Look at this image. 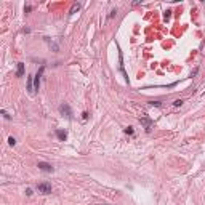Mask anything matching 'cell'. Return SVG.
Returning <instances> with one entry per match:
<instances>
[{"instance_id": "1", "label": "cell", "mask_w": 205, "mask_h": 205, "mask_svg": "<svg viewBox=\"0 0 205 205\" xmlns=\"http://www.w3.org/2000/svg\"><path fill=\"white\" fill-rule=\"evenodd\" d=\"M59 114H61L63 117H66L67 120H72V119H74V117H72V109H71L69 104H66V102H63V104L59 106Z\"/></svg>"}, {"instance_id": "2", "label": "cell", "mask_w": 205, "mask_h": 205, "mask_svg": "<svg viewBox=\"0 0 205 205\" xmlns=\"http://www.w3.org/2000/svg\"><path fill=\"white\" fill-rule=\"evenodd\" d=\"M37 191H39L40 194H51L53 188H51L50 183H39L37 184Z\"/></svg>"}, {"instance_id": "3", "label": "cell", "mask_w": 205, "mask_h": 205, "mask_svg": "<svg viewBox=\"0 0 205 205\" xmlns=\"http://www.w3.org/2000/svg\"><path fill=\"white\" fill-rule=\"evenodd\" d=\"M43 71H45V66H42V67L39 69V72H37L35 76H34V88H35V91L40 88V77H42Z\"/></svg>"}, {"instance_id": "4", "label": "cell", "mask_w": 205, "mask_h": 205, "mask_svg": "<svg viewBox=\"0 0 205 205\" xmlns=\"http://www.w3.org/2000/svg\"><path fill=\"white\" fill-rule=\"evenodd\" d=\"M37 167H39V170H42L45 173H51L53 172V167L50 163H46V162H39V163H37Z\"/></svg>"}, {"instance_id": "5", "label": "cell", "mask_w": 205, "mask_h": 205, "mask_svg": "<svg viewBox=\"0 0 205 205\" xmlns=\"http://www.w3.org/2000/svg\"><path fill=\"white\" fill-rule=\"evenodd\" d=\"M139 122H141L146 128V132H151V127H152V120L151 119H147V117H141L139 119Z\"/></svg>"}, {"instance_id": "6", "label": "cell", "mask_w": 205, "mask_h": 205, "mask_svg": "<svg viewBox=\"0 0 205 205\" xmlns=\"http://www.w3.org/2000/svg\"><path fill=\"white\" fill-rule=\"evenodd\" d=\"M32 80H34V76H27V90H29L31 95H34V91H35V88L32 85Z\"/></svg>"}, {"instance_id": "7", "label": "cell", "mask_w": 205, "mask_h": 205, "mask_svg": "<svg viewBox=\"0 0 205 205\" xmlns=\"http://www.w3.org/2000/svg\"><path fill=\"white\" fill-rule=\"evenodd\" d=\"M56 136L59 141H66V138H67V132L66 130H56Z\"/></svg>"}, {"instance_id": "8", "label": "cell", "mask_w": 205, "mask_h": 205, "mask_svg": "<svg viewBox=\"0 0 205 205\" xmlns=\"http://www.w3.org/2000/svg\"><path fill=\"white\" fill-rule=\"evenodd\" d=\"M24 76V63H18V71H16V77H23Z\"/></svg>"}, {"instance_id": "9", "label": "cell", "mask_w": 205, "mask_h": 205, "mask_svg": "<svg viewBox=\"0 0 205 205\" xmlns=\"http://www.w3.org/2000/svg\"><path fill=\"white\" fill-rule=\"evenodd\" d=\"M125 133H127V135H133V133H135L133 127H127V128H125Z\"/></svg>"}, {"instance_id": "10", "label": "cell", "mask_w": 205, "mask_h": 205, "mask_svg": "<svg viewBox=\"0 0 205 205\" xmlns=\"http://www.w3.org/2000/svg\"><path fill=\"white\" fill-rule=\"evenodd\" d=\"M79 8H80V3H76V5H74V6L71 8V15H72V13H76V11L79 10Z\"/></svg>"}, {"instance_id": "11", "label": "cell", "mask_w": 205, "mask_h": 205, "mask_svg": "<svg viewBox=\"0 0 205 205\" xmlns=\"http://www.w3.org/2000/svg\"><path fill=\"white\" fill-rule=\"evenodd\" d=\"M8 144H10V146H15V144H16V139H15L13 136H10V138H8Z\"/></svg>"}, {"instance_id": "12", "label": "cell", "mask_w": 205, "mask_h": 205, "mask_svg": "<svg viewBox=\"0 0 205 205\" xmlns=\"http://www.w3.org/2000/svg\"><path fill=\"white\" fill-rule=\"evenodd\" d=\"M149 104H151V106H157V107H160V106H162L159 101H151V102H149Z\"/></svg>"}, {"instance_id": "13", "label": "cell", "mask_w": 205, "mask_h": 205, "mask_svg": "<svg viewBox=\"0 0 205 205\" xmlns=\"http://www.w3.org/2000/svg\"><path fill=\"white\" fill-rule=\"evenodd\" d=\"M183 104V99H176L175 102H173V106H176V107H178V106H181Z\"/></svg>"}, {"instance_id": "14", "label": "cell", "mask_w": 205, "mask_h": 205, "mask_svg": "<svg viewBox=\"0 0 205 205\" xmlns=\"http://www.w3.org/2000/svg\"><path fill=\"white\" fill-rule=\"evenodd\" d=\"M2 114H3V117H5V119H8V120H10V119H11V115H8L5 109H2Z\"/></svg>"}, {"instance_id": "15", "label": "cell", "mask_w": 205, "mask_h": 205, "mask_svg": "<svg viewBox=\"0 0 205 205\" xmlns=\"http://www.w3.org/2000/svg\"><path fill=\"white\" fill-rule=\"evenodd\" d=\"M170 13H172L170 10H168V11H165V19H170Z\"/></svg>"}, {"instance_id": "16", "label": "cell", "mask_w": 205, "mask_h": 205, "mask_svg": "<svg viewBox=\"0 0 205 205\" xmlns=\"http://www.w3.org/2000/svg\"><path fill=\"white\" fill-rule=\"evenodd\" d=\"M26 194H27V195H32V189L27 188V189H26Z\"/></svg>"}]
</instances>
